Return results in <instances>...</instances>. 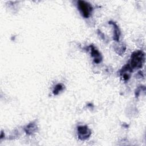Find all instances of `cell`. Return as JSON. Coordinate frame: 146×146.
I'll return each instance as SVG.
<instances>
[{
  "instance_id": "6da1fadb",
  "label": "cell",
  "mask_w": 146,
  "mask_h": 146,
  "mask_svg": "<svg viewBox=\"0 0 146 146\" xmlns=\"http://www.w3.org/2000/svg\"><path fill=\"white\" fill-rule=\"evenodd\" d=\"M144 60V53L141 51L134 52L131 56V65L133 67H141Z\"/></svg>"
},
{
  "instance_id": "7a4b0ae2",
  "label": "cell",
  "mask_w": 146,
  "mask_h": 146,
  "mask_svg": "<svg viewBox=\"0 0 146 146\" xmlns=\"http://www.w3.org/2000/svg\"><path fill=\"white\" fill-rule=\"evenodd\" d=\"M78 6L83 15L86 18L88 17L92 11V7L91 5L88 2L84 1H79L78 2Z\"/></svg>"
},
{
  "instance_id": "3957f363",
  "label": "cell",
  "mask_w": 146,
  "mask_h": 146,
  "mask_svg": "<svg viewBox=\"0 0 146 146\" xmlns=\"http://www.w3.org/2000/svg\"><path fill=\"white\" fill-rule=\"evenodd\" d=\"M79 136L82 140H84L88 137L91 134L90 130L87 126H80L78 128Z\"/></svg>"
},
{
  "instance_id": "277c9868",
  "label": "cell",
  "mask_w": 146,
  "mask_h": 146,
  "mask_svg": "<svg viewBox=\"0 0 146 146\" xmlns=\"http://www.w3.org/2000/svg\"><path fill=\"white\" fill-rule=\"evenodd\" d=\"M62 87L63 86L61 84L56 85L55 88V90H54V94H57L59 91L62 90Z\"/></svg>"
}]
</instances>
